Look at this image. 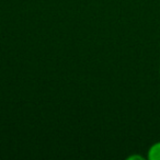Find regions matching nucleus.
<instances>
[{
	"label": "nucleus",
	"instance_id": "f257e3e1",
	"mask_svg": "<svg viewBox=\"0 0 160 160\" xmlns=\"http://www.w3.org/2000/svg\"><path fill=\"white\" fill-rule=\"evenodd\" d=\"M147 158L149 160H160V142H155L148 149Z\"/></svg>",
	"mask_w": 160,
	"mask_h": 160
},
{
	"label": "nucleus",
	"instance_id": "f03ea898",
	"mask_svg": "<svg viewBox=\"0 0 160 160\" xmlns=\"http://www.w3.org/2000/svg\"><path fill=\"white\" fill-rule=\"evenodd\" d=\"M128 159L129 160H132V159H139V160H142L144 158H142V156H131V157H128Z\"/></svg>",
	"mask_w": 160,
	"mask_h": 160
},
{
	"label": "nucleus",
	"instance_id": "7ed1b4c3",
	"mask_svg": "<svg viewBox=\"0 0 160 160\" xmlns=\"http://www.w3.org/2000/svg\"><path fill=\"white\" fill-rule=\"evenodd\" d=\"M159 75H160V68H159Z\"/></svg>",
	"mask_w": 160,
	"mask_h": 160
}]
</instances>
